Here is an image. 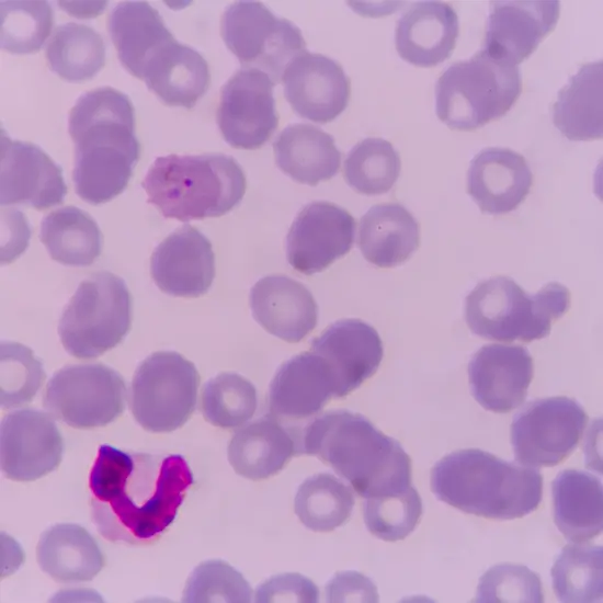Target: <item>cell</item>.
I'll return each mask as SVG.
<instances>
[{
	"mask_svg": "<svg viewBox=\"0 0 603 603\" xmlns=\"http://www.w3.org/2000/svg\"><path fill=\"white\" fill-rule=\"evenodd\" d=\"M66 193L61 168L44 150L1 132V205L46 209L62 203Z\"/></svg>",
	"mask_w": 603,
	"mask_h": 603,
	"instance_id": "e0dca14e",
	"label": "cell"
},
{
	"mask_svg": "<svg viewBox=\"0 0 603 603\" xmlns=\"http://www.w3.org/2000/svg\"><path fill=\"white\" fill-rule=\"evenodd\" d=\"M400 167L399 152L389 141L368 137L350 150L344 160L343 174L346 183L356 192L378 195L394 186Z\"/></svg>",
	"mask_w": 603,
	"mask_h": 603,
	"instance_id": "74e56055",
	"label": "cell"
},
{
	"mask_svg": "<svg viewBox=\"0 0 603 603\" xmlns=\"http://www.w3.org/2000/svg\"><path fill=\"white\" fill-rule=\"evenodd\" d=\"M354 505L352 491L330 474L307 478L295 496V512L315 532H329L343 525Z\"/></svg>",
	"mask_w": 603,
	"mask_h": 603,
	"instance_id": "8d00e7d4",
	"label": "cell"
},
{
	"mask_svg": "<svg viewBox=\"0 0 603 603\" xmlns=\"http://www.w3.org/2000/svg\"><path fill=\"white\" fill-rule=\"evenodd\" d=\"M69 134L75 143L76 193L92 205L121 194L140 153L129 98L111 87L84 93L70 111Z\"/></svg>",
	"mask_w": 603,
	"mask_h": 603,
	"instance_id": "7a4b0ae2",
	"label": "cell"
},
{
	"mask_svg": "<svg viewBox=\"0 0 603 603\" xmlns=\"http://www.w3.org/2000/svg\"><path fill=\"white\" fill-rule=\"evenodd\" d=\"M329 602H377V589L365 576L346 571L338 573L327 585Z\"/></svg>",
	"mask_w": 603,
	"mask_h": 603,
	"instance_id": "bcb514c9",
	"label": "cell"
},
{
	"mask_svg": "<svg viewBox=\"0 0 603 603\" xmlns=\"http://www.w3.org/2000/svg\"><path fill=\"white\" fill-rule=\"evenodd\" d=\"M296 451L292 434L274 417L264 416L235 433L227 454L238 475L261 480L278 473Z\"/></svg>",
	"mask_w": 603,
	"mask_h": 603,
	"instance_id": "4dcf8cb0",
	"label": "cell"
},
{
	"mask_svg": "<svg viewBox=\"0 0 603 603\" xmlns=\"http://www.w3.org/2000/svg\"><path fill=\"white\" fill-rule=\"evenodd\" d=\"M193 483L181 455L101 445L89 477L93 522L110 542L150 543L174 521Z\"/></svg>",
	"mask_w": 603,
	"mask_h": 603,
	"instance_id": "6da1fadb",
	"label": "cell"
},
{
	"mask_svg": "<svg viewBox=\"0 0 603 603\" xmlns=\"http://www.w3.org/2000/svg\"><path fill=\"white\" fill-rule=\"evenodd\" d=\"M355 227L353 216L333 203L317 201L306 205L287 234L288 263L307 275L327 269L350 251Z\"/></svg>",
	"mask_w": 603,
	"mask_h": 603,
	"instance_id": "5bb4252c",
	"label": "cell"
},
{
	"mask_svg": "<svg viewBox=\"0 0 603 603\" xmlns=\"http://www.w3.org/2000/svg\"><path fill=\"white\" fill-rule=\"evenodd\" d=\"M476 602H543L539 577L522 565L491 567L479 580Z\"/></svg>",
	"mask_w": 603,
	"mask_h": 603,
	"instance_id": "ee69618b",
	"label": "cell"
},
{
	"mask_svg": "<svg viewBox=\"0 0 603 603\" xmlns=\"http://www.w3.org/2000/svg\"><path fill=\"white\" fill-rule=\"evenodd\" d=\"M435 497L466 513L496 520L533 512L543 494L542 474L478 448L453 452L431 471Z\"/></svg>",
	"mask_w": 603,
	"mask_h": 603,
	"instance_id": "277c9868",
	"label": "cell"
},
{
	"mask_svg": "<svg viewBox=\"0 0 603 603\" xmlns=\"http://www.w3.org/2000/svg\"><path fill=\"white\" fill-rule=\"evenodd\" d=\"M132 325V296L117 275L100 271L82 281L64 309L58 334L78 359L96 357L120 344Z\"/></svg>",
	"mask_w": 603,
	"mask_h": 603,
	"instance_id": "ba28073f",
	"label": "cell"
},
{
	"mask_svg": "<svg viewBox=\"0 0 603 603\" xmlns=\"http://www.w3.org/2000/svg\"><path fill=\"white\" fill-rule=\"evenodd\" d=\"M554 125L570 140L603 135V62L582 65L560 89L553 106Z\"/></svg>",
	"mask_w": 603,
	"mask_h": 603,
	"instance_id": "1f68e13d",
	"label": "cell"
},
{
	"mask_svg": "<svg viewBox=\"0 0 603 603\" xmlns=\"http://www.w3.org/2000/svg\"><path fill=\"white\" fill-rule=\"evenodd\" d=\"M284 94L304 118L328 123L348 106L351 83L335 60L307 50L293 58L283 77Z\"/></svg>",
	"mask_w": 603,
	"mask_h": 603,
	"instance_id": "2e32d148",
	"label": "cell"
},
{
	"mask_svg": "<svg viewBox=\"0 0 603 603\" xmlns=\"http://www.w3.org/2000/svg\"><path fill=\"white\" fill-rule=\"evenodd\" d=\"M570 292L558 282L527 294L508 276L479 283L466 297L469 329L489 340L531 342L549 334L551 322L567 312Z\"/></svg>",
	"mask_w": 603,
	"mask_h": 603,
	"instance_id": "8992f818",
	"label": "cell"
},
{
	"mask_svg": "<svg viewBox=\"0 0 603 603\" xmlns=\"http://www.w3.org/2000/svg\"><path fill=\"white\" fill-rule=\"evenodd\" d=\"M555 524L572 543H587L603 528V488L594 475L566 469L551 483Z\"/></svg>",
	"mask_w": 603,
	"mask_h": 603,
	"instance_id": "4316f807",
	"label": "cell"
},
{
	"mask_svg": "<svg viewBox=\"0 0 603 603\" xmlns=\"http://www.w3.org/2000/svg\"><path fill=\"white\" fill-rule=\"evenodd\" d=\"M254 319L271 334L298 342L317 325L318 307L311 293L285 275L260 278L250 291Z\"/></svg>",
	"mask_w": 603,
	"mask_h": 603,
	"instance_id": "603a6c76",
	"label": "cell"
},
{
	"mask_svg": "<svg viewBox=\"0 0 603 603\" xmlns=\"http://www.w3.org/2000/svg\"><path fill=\"white\" fill-rule=\"evenodd\" d=\"M107 26L122 65L140 79L155 52L174 38L146 1L121 2L111 12Z\"/></svg>",
	"mask_w": 603,
	"mask_h": 603,
	"instance_id": "d6a6232c",
	"label": "cell"
},
{
	"mask_svg": "<svg viewBox=\"0 0 603 603\" xmlns=\"http://www.w3.org/2000/svg\"><path fill=\"white\" fill-rule=\"evenodd\" d=\"M221 36L246 68L264 71L274 83L289 61L306 50L299 29L258 1L228 5L221 18Z\"/></svg>",
	"mask_w": 603,
	"mask_h": 603,
	"instance_id": "8fae6325",
	"label": "cell"
},
{
	"mask_svg": "<svg viewBox=\"0 0 603 603\" xmlns=\"http://www.w3.org/2000/svg\"><path fill=\"white\" fill-rule=\"evenodd\" d=\"M588 423L580 403L568 397H549L528 402L511 424V443L517 463L524 466H555L578 446Z\"/></svg>",
	"mask_w": 603,
	"mask_h": 603,
	"instance_id": "7c38bea8",
	"label": "cell"
},
{
	"mask_svg": "<svg viewBox=\"0 0 603 603\" xmlns=\"http://www.w3.org/2000/svg\"><path fill=\"white\" fill-rule=\"evenodd\" d=\"M419 244V223L401 204L375 205L360 220L359 247L364 258L376 266L403 263Z\"/></svg>",
	"mask_w": 603,
	"mask_h": 603,
	"instance_id": "f1b7e54d",
	"label": "cell"
},
{
	"mask_svg": "<svg viewBox=\"0 0 603 603\" xmlns=\"http://www.w3.org/2000/svg\"><path fill=\"white\" fill-rule=\"evenodd\" d=\"M36 558L41 569L61 583L90 581L105 565L94 537L73 523L56 524L44 531L37 544Z\"/></svg>",
	"mask_w": 603,
	"mask_h": 603,
	"instance_id": "83f0119b",
	"label": "cell"
},
{
	"mask_svg": "<svg viewBox=\"0 0 603 603\" xmlns=\"http://www.w3.org/2000/svg\"><path fill=\"white\" fill-rule=\"evenodd\" d=\"M533 373V359L521 345H483L468 364L473 396L497 413H508L525 401Z\"/></svg>",
	"mask_w": 603,
	"mask_h": 603,
	"instance_id": "d6986e66",
	"label": "cell"
},
{
	"mask_svg": "<svg viewBox=\"0 0 603 603\" xmlns=\"http://www.w3.org/2000/svg\"><path fill=\"white\" fill-rule=\"evenodd\" d=\"M331 397H335V382L328 364L315 352H303L277 369L269 407L273 414L303 419L319 412Z\"/></svg>",
	"mask_w": 603,
	"mask_h": 603,
	"instance_id": "d4e9b609",
	"label": "cell"
},
{
	"mask_svg": "<svg viewBox=\"0 0 603 603\" xmlns=\"http://www.w3.org/2000/svg\"><path fill=\"white\" fill-rule=\"evenodd\" d=\"M198 385L200 375L191 361L173 351L155 352L133 377L132 413L149 432L174 431L194 412Z\"/></svg>",
	"mask_w": 603,
	"mask_h": 603,
	"instance_id": "9c48e42d",
	"label": "cell"
},
{
	"mask_svg": "<svg viewBox=\"0 0 603 603\" xmlns=\"http://www.w3.org/2000/svg\"><path fill=\"white\" fill-rule=\"evenodd\" d=\"M50 69L70 82L93 78L105 64V45L92 27L69 22L57 26L46 46Z\"/></svg>",
	"mask_w": 603,
	"mask_h": 603,
	"instance_id": "e575fe53",
	"label": "cell"
},
{
	"mask_svg": "<svg viewBox=\"0 0 603 603\" xmlns=\"http://www.w3.org/2000/svg\"><path fill=\"white\" fill-rule=\"evenodd\" d=\"M167 218L181 221L221 216L242 200L247 182L231 156L204 153L158 157L141 183Z\"/></svg>",
	"mask_w": 603,
	"mask_h": 603,
	"instance_id": "5b68a950",
	"label": "cell"
},
{
	"mask_svg": "<svg viewBox=\"0 0 603 603\" xmlns=\"http://www.w3.org/2000/svg\"><path fill=\"white\" fill-rule=\"evenodd\" d=\"M53 21V9L46 1H1V47L12 54L37 52Z\"/></svg>",
	"mask_w": 603,
	"mask_h": 603,
	"instance_id": "ab89813d",
	"label": "cell"
},
{
	"mask_svg": "<svg viewBox=\"0 0 603 603\" xmlns=\"http://www.w3.org/2000/svg\"><path fill=\"white\" fill-rule=\"evenodd\" d=\"M39 238L52 259L65 265L87 266L101 254L102 234L98 224L76 206L47 214L41 224Z\"/></svg>",
	"mask_w": 603,
	"mask_h": 603,
	"instance_id": "836d02e7",
	"label": "cell"
},
{
	"mask_svg": "<svg viewBox=\"0 0 603 603\" xmlns=\"http://www.w3.org/2000/svg\"><path fill=\"white\" fill-rule=\"evenodd\" d=\"M42 362L16 342L1 343V407L15 408L33 400L45 380Z\"/></svg>",
	"mask_w": 603,
	"mask_h": 603,
	"instance_id": "b9f144b4",
	"label": "cell"
},
{
	"mask_svg": "<svg viewBox=\"0 0 603 603\" xmlns=\"http://www.w3.org/2000/svg\"><path fill=\"white\" fill-rule=\"evenodd\" d=\"M60 7L68 11L71 15L77 16H94L104 9L106 2H59Z\"/></svg>",
	"mask_w": 603,
	"mask_h": 603,
	"instance_id": "7dc6e473",
	"label": "cell"
},
{
	"mask_svg": "<svg viewBox=\"0 0 603 603\" xmlns=\"http://www.w3.org/2000/svg\"><path fill=\"white\" fill-rule=\"evenodd\" d=\"M123 377L102 363L68 365L48 380L43 406L53 417L76 429L104 426L125 410Z\"/></svg>",
	"mask_w": 603,
	"mask_h": 603,
	"instance_id": "30bf717a",
	"label": "cell"
},
{
	"mask_svg": "<svg viewBox=\"0 0 603 603\" xmlns=\"http://www.w3.org/2000/svg\"><path fill=\"white\" fill-rule=\"evenodd\" d=\"M311 348L331 369L335 398L346 396L374 375L384 354L378 332L360 319L332 323L312 340Z\"/></svg>",
	"mask_w": 603,
	"mask_h": 603,
	"instance_id": "44dd1931",
	"label": "cell"
},
{
	"mask_svg": "<svg viewBox=\"0 0 603 603\" xmlns=\"http://www.w3.org/2000/svg\"><path fill=\"white\" fill-rule=\"evenodd\" d=\"M458 36L455 10L441 1H420L397 22L395 44L399 56L419 67H432L453 53Z\"/></svg>",
	"mask_w": 603,
	"mask_h": 603,
	"instance_id": "cb8c5ba5",
	"label": "cell"
},
{
	"mask_svg": "<svg viewBox=\"0 0 603 603\" xmlns=\"http://www.w3.org/2000/svg\"><path fill=\"white\" fill-rule=\"evenodd\" d=\"M603 549L585 543L564 547L551 568L553 588L561 602H601Z\"/></svg>",
	"mask_w": 603,
	"mask_h": 603,
	"instance_id": "d590c367",
	"label": "cell"
},
{
	"mask_svg": "<svg viewBox=\"0 0 603 603\" xmlns=\"http://www.w3.org/2000/svg\"><path fill=\"white\" fill-rule=\"evenodd\" d=\"M252 589L243 576L223 560H207L191 573L182 601L189 603L236 602L248 603Z\"/></svg>",
	"mask_w": 603,
	"mask_h": 603,
	"instance_id": "7bdbcfd3",
	"label": "cell"
},
{
	"mask_svg": "<svg viewBox=\"0 0 603 603\" xmlns=\"http://www.w3.org/2000/svg\"><path fill=\"white\" fill-rule=\"evenodd\" d=\"M363 512L366 527L373 535L395 542L403 539L416 528L423 507L420 494L410 486L398 494L366 499Z\"/></svg>",
	"mask_w": 603,
	"mask_h": 603,
	"instance_id": "60d3db41",
	"label": "cell"
},
{
	"mask_svg": "<svg viewBox=\"0 0 603 603\" xmlns=\"http://www.w3.org/2000/svg\"><path fill=\"white\" fill-rule=\"evenodd\" d=\"M1 469L16 481L36 480L61 462L64 440L53 418L39 410L22 409L1 422Z\"/></svg>",
	"mask_w": 603,
	"mask_h": 603,
	"instance_id": "9a60e30c",
	"label": "cell"
},
{
	"mask_svg": "<svg viewBox=\"0 0 603 603\" xmlns=\"http://www.w3.org/2000/svg\"><path fill=\"white\" fill-rule=\"evenodd\" d=\"M521 90L519 67L481 49L440 76L435 84L436 115L452 129L474 130L504 115Z\"/></svg>",
	"mask_w": 603,
	"mask_h": 603,
	"instance_id": "52a82bcc",
	"label": "cell"
},
{
	"mask_svg": "<svg viewBox=\"0 0 603 603\" xmlns=\"http://www.w3.org/2000/svg\"><path fill=\"white\" fill-rule=\"evenodd\" d=\"M150 274L157 286L169 295L198 297L206 294L215 277L211 241L197 228L182 226L155 249Z\"/></svg>",
	"mask_w": 603,
	"mask_h": 603,
	"instance_id": "ffe728a7",
	"label": "cell"
},
{
	"mask_svg": "<svg viewBox=\"0 0 603 603\" xmlns=\"http://www.w3.org/2000/svg\"><path fill=\"white\" fill-rule=\"evenodd\" d=\"M141 79L167 105L192 109L206 93L211 73L198 52L172 38L150 57Z\"/></svg>",
	"mask_w": 603,
	"mask_h": 603,
	"instance_id": "484cf974",
	"label": "cell"
},
{
	"mask_svg": "<svg viewBox=\"0 0 603 603\" xmlns=\"http://www.w3.org/2000/svg\"><path fill=\"white\" fill-rule=\"evenodd\" d=\"M202 412L212 424L230 429L244 424L258 406L255 387L237 373H220L202 390Z\"/></svg>",
	"mask_w": 603,
	"mask_h": 603,
	"instance_id": "f35d334b",
	"label": "cell"
},
{
	"mask_svg": "<svg viewBox=\"0 0 603 603\" xmlns=\"http://www.w3.org/2000/svg\"><path fill=\"white\" fill-rule=\"evenodd\" d=\"M559 12L557 0L492 1L482 49L517 66L556 26Z\"/></svg>",
	"mask_w": 603,
	"mask_h": 603,
	"instance_id": "ac0fdd59",
	"label": "cell"
},
{
	"mask_svg": "<svg viewBox=\"0 0 603 603\" xmlns=\"http://www.w3.org/2000/svg\"><path fill=\"white\" fill-rule=\"evenodd\" d=\"M532 171L525 158L509 148L489 147L470 161L467 193L481 212L492 215L515 209L530 193Z\"/></svg>",
	"mask_w": 603,
	"mask_h": 603,
	"instance_id": "7402d4cb",
	"label": "cell"
},
{
	"mask_svg": "<svg viewBox=\"0 0 603 603\" xmlns=\"http://www.w3.org/2000/svg\"><path fill=\"white\" fill-rule=\"evenodd\" d=\"M274 84L264 71L242 68L221 88L217 124L230 146L257 149L272 136L278 124Z\"/></svg>",
	"mask_w": 603,
	"mask_h": 603,
	"instance_id": "4fadbf2b",
	"label": "cell"
},
{
	"mask_svg": "<svg viewBox=\"0 0 603 603\" xmlns=\"http://www.w3.org/2000/svg\"><path fill=\"white\" fill-rule=\"evenodd\" d=\"M278 168L293 180L315 186L339 170L341 152L331 135L310 124L284 128L273 143Z\"/></svg>",
	"mask_w": 603,
	"mask_h": 603,
	"instance_id": "f546056e",
	"label": "cell"
},
{
	"mask_svg": "<svg viewBox=\"0 0 603 603\" xmlns=\"http://www.w3.org/2000/svg\"><path fill=\"white\" fill-rule=\"evenodd\" d=\"M303 451L320 457L365 499L412 486L409 455L359 413L339 410L315 419L304 431Z\"/></svg>",
	"mask_w": 603,
	"mask_h": 603,
	"instance_id": "3957f363",
	"label": "cell"
},
{
	"mask_svg": "<svg viewBox=\"0 0 603 603\" xmlns=\"http://www.w3.org/2000/svg\"><path fill=\"white\" fill-rule=\"evenodd\" d=\"M257 602H317L318 589L308 578L298 573L277 574L262 583Z\"/></svg>",
	"mask_w": 603,
	"mask_h": 603,
	"instance_id": "f6af8a7d",
	"label": "cell"
}]
</instances>
